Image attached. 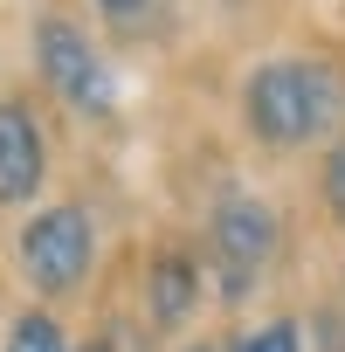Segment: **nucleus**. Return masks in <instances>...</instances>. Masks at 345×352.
Returning a JSON list of instances; mask_svg holds the SVG:
<instances>
[{"mask_svg":"<svg viewBox=\"0 0 345 352\" xmlns=\"http://www.w3.org/2000/svg\"><path fill=\"white\" fill-rule=\"evenodd\" d=\"M249 124L269 145H304L345 124V76L331 63H269L249 83Z\"/></svg>","mask_w":345,"mask_h":352,"instance_id":"f257e3e1","label":"nucleus"},{"mask_svg":"<svg viewBox=\"0 0 345 352\" xmlns=\"http://www.w3.org/2000/svg\"><path fill=\"white\" fill-rule=\"evenodd\" d=\"M90 249L97 242H90V214L83 208H49L21 235V263H28V276L42 290H76L83 270H90Z\"/></svg>","mask_w":345,"mask_h":352,"instance_id":"f03ea898","label":"nucleus"},{"mask_svg":"<svg viewBox=\"0 0 345 352\" xmlns=\"http://www.w3.org/2000/svg\"><path fill=\"white\" fill-rule=\"evenodd\" d=\"M42 76H49L76 111H111V76H104L97 49H90L69 21H42Z\"/></svg>","mask_w":345,"mask_h":352,"instance_id":"7ed1b4c3","label":"nucleus"},{"mask_svg":"<svg viewBox=\"0 0 345 352\" xmlns=\"http://www.w3.org/2000/svg\"><path fill=\"white\" fill-rule=\"evenodd\" d=\"M269 242H276L269 208H256V201H228V208L214 214V256H221V283H228V297L249 290V276L263 270Z\"/></svg>","mask_w":345,"mask_h":352,"instance_id":"20e7f679","label":"nucleus"},{"mask_svg":"<svg viewBox=\"0 0 345 352\" xmlns=\"http://www.w3.org/2000/svg\"><path fill=\"white\" fill-rule=\"evenodd\" d=\"M42 187V131L28 104H0V201H28Z\"/></svg>","mask_w":345,"mask_h":352,"instance_id":"39448f33","label":"nucleus"},{"mask_svg":"<svg viewBox=\"0 0 345 352\" xmlns=\"http://www.w3.org/2000/svg\"><path fill=\"white\" fill-rule=\"evenodd\" d=\"M194 290H201V283H194V263H187V256H159V263H152V318H159V324H180V318L194 311Z\"/></svg>","mask_w":345,"mask_h":352,"instance_id":"423d86ee","label":"nucleus"},{"mask_svg":"<svg viewBox=\"0 0 345 352\" xmlns=\"http://www.w3.org/2000/svg\"><path fill=\"white\" fill-rule=\"evenodd\" d=\"M14 352H69V345H63V331H56V318H42V311H28V318L14 324Z\"/></svg>","mask_w":345,"mask_h":352,"instance_id":"0eeeda50","label":"nucleus"},{"mask_svg":"<svg viewBox=\"0 0 345 352\" xmlns=\"http://www.w3.org/2000/svg\"><path fill=\"white\" fill-rule=\"evenodd\" d=\"M235 352H297V324H263V331H249Z\"/></svg>","mask_w":345,"mask_h":352,"instance_id":"6e6552de","label":"nucleus"},{"mask_svg":"<svg viewBox=\"0 0 345 352\" xmlns=\"http://www.w3.org/2000/svg\"><path fill=\"white\" fill-rule=\"evenodd\" d=\"M324 208L345 221V145H331V159H324Z\"/></svg>","mask_w":345,"mask_h":352,"instance_id":"1a4fd4ad","label":"nucleus"},{"mask_svg":"<svg viewBox=\"0 0 345 352\" xmlns=\"http://www.w3.org/2000/svg\"><path fill=\"white\" fill-rule=\"evenodd\" d=\"M104 8H111V14H131V8H145V0H104Z\"/></svg>","mask_w":345,"mask_h":352,"instance_id":"9d476101","label":"nucleus"},{"mask_svg":"<svg viewBox=\"0 0 345 352\" xmlns=\"http://www.w3.org/2000/svg\"><path fill=\"white\" fill-rule=\"evenodd\" d=\"M83 352H111V345H104V338H97V345H83Z\"/></svg>","mask_w":345,"mask_h":352,"instance_id":"9b49d317","label":"nucleus"},{"mask_svg":"<svg viewBox=\"0 0 345 352\" xmlns=\"http://www.w3.org/2000/svg\"><path fill=\"white\" fill-rule=\"evenodd\" d=\"M201 352H208V345H201Z\"/></svg>","mask_w":345,"mask_h":352,"instance_id":"f8f14e48","label":"nucleus"}]
</instances>
